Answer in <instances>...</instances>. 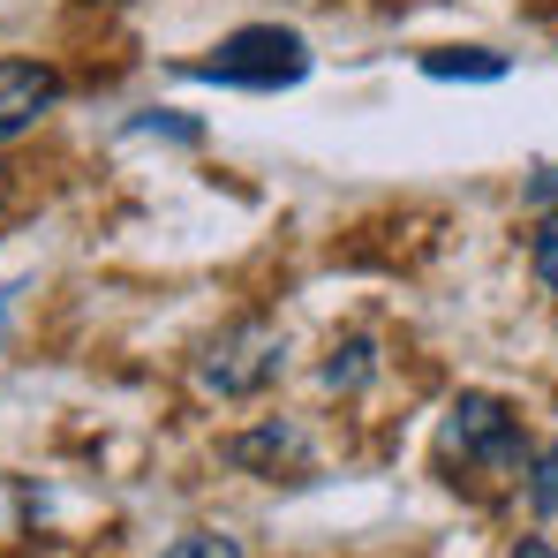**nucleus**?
Listing matches in <instances>:
<instances>
[{
  "mask_svg": "<svg viewBox=\"0 0 558 558\" xmlns=\"http://www.w3.org/2000/svg\"><path fill=\"white\" fill-rule=\"evenodd\" d=\"M438 461L468 468L475 483H506V475H529V430L521 415L498 400V392H461L446 408V430H438Z\"/></svg>",
  "mask_w": 558,
  "mask_h": 558,
  "instance_id": "nucleus-1",
  "label": "nucleus"
},
{
  "mask_svg": "<svg viewBox=\"0 0 558 558\" xmlns=\"http://www.w3.org/2000/svg\"><path fill=\"white\" fill-rule=\"evenodd\" d=\"M182 76H196V84H227V92H287V84L310 76V46H302V31L242 23V31H227L204 61H189Z\"/></svg>",
  "mask_w": 558,
  "mask_h": 558,
  "instance_id": "nucleus-2",
  "label": "nucleus"
},
{
  "mask_svg": "<svg viewBox=\"0 0 558 558\" xmlns=\"http://www.w3.org/2000/svg\"><path fill=\"white\" fill-rule=\"evenodd\" d=\"M279 371H287V332L265 325V317L227 325V332L196 355V385H204L211 400H257L265 385H279Z\"/></svg>",
  "mask_w": 558,
  "mask_h": 558,
  "instance_id": "nucleus-3",
  "label": "nucleus"
},
{
  "mask_svg": "<svg viewBox=\"0 0 558 558\" xmlns=\"http://www.w3.org/2000/svg\"><path fill=\"white\" fill-rule=\"evenodd\" d=\"M53 106H61V69L31 61V53H0V144L31 136Z\"/></svg>",
  "mask_w": 558,
  "mask_h": 558,
  "instance_id": "nucleus-4",
  "label": "nucleus"
},
{
  "mask_svg": "<svg viewBox=\"0 0 558 558\" xmlns=\"http://www.w3.org/2000/svg\"><path fill=\"white\" fill-rule=\"evenodd\" d=\"M227 461L250 468V475H265V483H279V475H294V468H310V438H302V423H257V430H234L227 438Z\"/></svg>",
  "mask_w": 558,
  "mask_h": 558,
  "instance_id": "nucleus-5",
  "label": "nucleus"
},
{
  "mask_svg": "<svg viewBox=\"0 0 558 558\" xmlns=\"http://www.w3.org/2000/svg\"><path fill=\"white\" fill-rule=\"evenodd\" d=\"M423 76H438V84H498L506 76V53H483V46H446V53H423Z\"/></svg>",
  "mask_w": 558,
  "mask_h": 558,
  "instance_id": "nucleus-6",
  "label": "nucleus"
},
{
  "mask_svg": "<svg viewBox=\"0 0 558 558\" xmlns=\"http://www.w3.org/2000/svg\"><path fill=\"white\" fill-rule=\"evenodd\" d=\"M377 371V348H371V332H348L332 355H325V392H363Z\"/></svg>",
  "mask_w": 558,
  "mask_h": 558,
  "instance_id": "nucleus-7",
  "label": "nucleus"
},
{
  "mask_svg": "<svg viewBox=\"0 0 558 558\" xmlns=\"http://www.w3.org/2000/svg\"><path fill=\"white\" fill-rule=\"evenodd\" d=\"M529 506H536V513H558V438L529 461Z\"/></svg>",
  "mask_w": 558,
  "mask_h": 558,
  "instance_id": "nucleus-8",
  "label": "nucleus"
},
{
  "mask_svg": "<svg viewBox=\"0 0 558 558\" xmlns=\"http://www.w3.org/2000/svg\"><path fill=\"white\" fill-rule=\"evenodd\" d=\"M529 257H536V279L558 294V211H544V227H536V250H529Z\"/></svg>",
  "mask_w": 558,
  "mask_h": 558,
  "instance_id": "nucleus-9",
  "label": "nucleus"
},
{
  "mask_svg": "<svg viewBox=\"0 0 558 558\" xmlns=\"http://www.w3.org/2000/svg\"><path fill=\"white\" fill-rule=\"evenodd\" d=\"M129 129H136V136H174V144H196V136H204L196 121H182V113H136Z\"/></svg>",
  "mask_w": 558,
  "mask_h": 558,
  "instance_id": "nucleus-10",
  "label": "nucleus"
},
{
  "mask_svg": "<svg viewBox=\"0 0 558 558\" xmlns=\"http://www.w3.org/2000/svg\"><path fill=\"white\" fill-rule=\"evenodd\" d=\"M167 558H242V544L234 536H211V529H196V536H182Z\"/></svg>",
  "mask_w": 558,
  "mask_h": 558,
  "instance_id": "nucleus-11",
  "label": "nucleus"
},
{
  "mask_svg": "<svg viewBox=\"0 0 558 558\" xmlns=\"http://www.w3.org/2000/svg\"><path fill=\"white\" fill-rule=\"evenodd\" d=\"M529 204H536V211H558V167H544V174L529 182Z\"/></svg>",
  "mask_w": 558,
  "mask_h": 558,
  "instance_id": "nucleus-12",
  "label": "nucleus"
},
{
  "mask_svg": "<svg viewBox=\"0 0 558 558\" xmlns=\"http://www.w3.org/2000/svg\"><path fill=\"white\" fill-rule=\"evenodd\" d=\"M513 558H558V551H551V544H544V536H529V544H521V551H513Z\"/></svg>",
  "mask_w": 558,
  "mask_h": 558,
  "instance_id": "nucleus-13",
  "label": "nucleus"
},
{
  "mask_svg": "<svg viewBox=\"0 0 558 558\" xmlns=\"http://www.w3.org/2000/svg\"><path fill=\"white\" fill-rule=\"evenodd\" d=\"M0 340H8V294H0Z\"/></svg>",
  "mask_w": 558,
  "mask_h": 558,
  "instance_id": "nucleus-14",
  "label": "nucleus"
},
{
  "mask_svg": "<svg viewBox=\"0 0 558 558\" xmlns=\"http://www.w3.org/2000/svg\"><path fill=\"white\" fill-rule=\"evenodd\" d=\"M0 211H8V167H0Z\"/></svg>",
  "mask_w": 558,
  "mask_h": 558,
  "instance_id": "nucleus-15",
  "label": "nucleus"
}]
</instances>
